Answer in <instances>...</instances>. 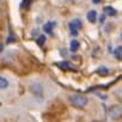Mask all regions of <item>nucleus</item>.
I'll use <instances>...</instances> for the list:
<instances>
[{
    "instance_id": "nucleus-1",
    "label": "nucleus",
    "mask_w": 122,
    "mask_h": 122,
    "mask_svg": "<svg viewBox=\"0 0 122 122\" xmlns=\"http://www.w3.org/2000/svg\"><path fill=\"white\" fill-rule=\"evenodd\" d=\"M70 101H71V103H72V105L73 107H76V108H85L86 105H87V98L85 97V96H83V95H80V93H74V95H72L71 97H70Z\"/></svg>"
},
{
    "instance_id": "nucleus-2",
    "label": "nucleus",
    "mask_w": 122,
    "mask_h": 122,
    "mask_svg": "<svg viewBox=\"0 0 122 122\" xmlns=\"http://www.w3.org/2000/svg\"><path fill=\"white\" fill-rule=\"evenodd\" d=\"M70 30H71V34L73 35V36H77L78 35V31H79V29H81V26H83V23H81V20L80 19H73L71 23H70Z\"/></svg>"
},
{
    "instance_id": "nucleus-3",
    "label": "nucleus",
    "mask_w": 122,
    "mask_h": 122,
    "mask_svg": "<svg viewBox=\"0 0 122 122\" xmlns=\"http://www.w3.org/2000/svg\"><path fill=\"white\" fill-rule=\"evenodd\" d=\"M30 91H31L35 96H37V97H42V95H43V86H42L41 83H38V81H34V83L30 85Z\"/></svg>"
},
{
    "instance_id": "nucleus-4",
    "label": "nucleus",
    "mask_w": 122,
    "mask_h": 122,
    "mask_svg": "<svg viewBox=\"0 0 122 122\" xmlns=\"http://www.w3.org/2000/svg\"><path fill=\"white\" fill-rule=\"evenodd\" d=\"M122 115V108L121 105H112L110 109H109V116L112 118V120H118Z\"/></svg>"
},
{
    "instance_id": "nucleus-5",
    "label": "nucleus",
    "mask_w": 122,
    "mask_h": 122,
    "mask_svg": "<svg viewBox=\"0 0 122 122\" xmlns=\"http://www.w3.org/2000/svg\"><path fill=\"white\" fill-rule=\"evenodd\" d=\"M55 26H56V23H55V22H48L47 24H44L43 30H44V32L53 35V30H54V28H55Z\"/></svg>"
},
{
    "instance_id": "nucleus-6",
    "label": "nucleus",
    "mask_w": 122,
    "mask_h": 122,
    "mask_svg": "<svg viewBox=\"0 0 122 122\" xmlns=\"http://www.w3.org/2000/svg\"><path fill=\"white\" fill-rule=\"evenodd\" d=\"M86 18H87V20H89L90 23H95V22L97 20V12H96L95 10L89 11V13H87Z\"/></svg>"
},
{
    "instance_id": "nucleus-7",
    "label": "nucleus",
    "mask_w": 122,
    "mask_h": 122,
    "mask_svg": "<svg viewBox=\"0 0 122 122\" xmlns=\"http://www.w3.org/2000/svg\"><path fill=\"white\" fill-rule=\"evenodd\" d=\"M103 12H104L105 15L110 16V17L116 16V10H115L114 7H111V6H105V7L103 9Z\"/></svg>"
},
{
    "instance_id": "nucleus-8",
    "label": "nucleus",
    "mask_w": 122,
    "mask_h": 122,
    "mask_svg": "<svg viewBox=\"0 0 122 122\" xmlns=\"http://www.w3.org/2000/svg\"><path fill=\"white\" fill-rule=\"evenodd\" d=\"M79 47H80V43H79L77 40H73V41H71V43H70V49H71V51L76 53V51L79 49Z\"/></svg>"
},
{
    "instance_id": "nucleus-9",
    "label": "nucleus",
    "mask_w": 122,
    "mask_h": 122,
    "mask_svg": "<svg viewBox=\"0 0 122 122\" xmlns=\"http://www.w3.org/2000/svg\"><path fill=\"white\" fill-rule=\"evenodd\" d=\"M121 51H122V49H121L120 46H117V47L114 49V56H115V59H116L117 61H121V60H122V54H121Z\"/></svg>"
},
{
    "instance_id": "nucleus-10",
    "label": "nucleus",
    "mask_w": 122,
    "mask_h": 122,
    "mask_svg": "<svg viewBox=\"0 0 122 122\" xmlns=\"http://www.w3.org/2000/svg\"><path fill=\"white\" fill-rule=\"evenodd\" d=\"M7 86H9V80L5 77L0 76V90H5L7 89Z\"/></svg>"
},
{
    "instance_id": "nucleus-11",
    "label": "nucleus",
    "mask_w": 122,
    "mask_h": 122,
    "mask_svg": "<svg viewBox=\"0 0 122 122\" xmlns=\"http://www.w3.org/2000/svg\"><path fill=\"white\" fill-rule=\"evenodd\" d=\"M61 68H64V70H68V71H74V67H72L68 62H61L60 65H59Z\"/></svg>"
},
{
    "instance_id": "nucleus-12",
    "label": "nucleus",
    "mask_w": 122,
    "mask_h": 122,
    "mask_svg": "<svg viewBox=\"0 0 122 122\" xmlns=\"http://www.w3.org/2000/svg\"><path fill=\"white\" fill-rule=\"evenodd\" d=\"M97 73H98L99 76H107V74L109 73V71H108V68H105V67H101V68L97 70Z\"/></svg>"
},
{
    "instance_id": "nucleus-13",
    "label": "nucleus",
    "mask_w": 122,
    "mask_h": 122,
    "mask_svg": "<svg viewBox=\"0 0 122 122\" xmlns=\"http://www.w3.org/2000/svg\"><path fill=\"white\" fill-rule=\"evenodd\" d=\"M44 42H46V36H44V35H40V36L37 37V43H38V46H43Z\"/></svg>"
},
{
    "instance_id": "nucleus-14",
    "label": "nucleus",
    "mask_w": 122,
    "mask_h": 122,
    "mask_svg": "<svg viewBox=\"0 0 122 122\" xmlns=\"http://www.w3.org/2000/svg\"><path fill=\"white\" fill-rule=\"evenodd\" d=\"M101 1H102V0H92V3H93V4H99Z\"/></svg>"
},
{
    "instance_id": "nucleus-15",
    "label": "nucleus",
    "mask_w": 122,
    "mask_h": 122,
    "mask_svg": "<svg viewBox=\"0 0 122 122\" xmlns=\"http://www.w3.org/2000/svg\"><path fill=\"white\" fill-rule=\"evenodd\" d=\"M0 105H1V102H0Z\"/></svg>"
}]
</instances>
